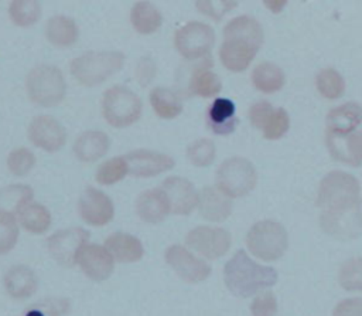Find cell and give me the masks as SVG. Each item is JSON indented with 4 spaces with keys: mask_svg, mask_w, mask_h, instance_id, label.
<instances>
[{
    "mask_svg": "<svg viewBox=\"0 0 362 316\" xmlns=\"http://www.w3.org/2000/svg\"><path fill=\"white\" fill-rule=\"evenodd\" d=\"M263 43L259 21L249 16L230 20L223 28V43L219 48L222 65L233 72L245 71Z\"/></svg>",
    "mask_w": 362,
    "mask_h": 316,
    "instance_id": "6da1fadb",
    "label": "cell"
},
{
    "mask_svg": "<svg viewBox=\"0 0 362 316\" xmlns=\"http://www.w3.org/2000/svg\"><path fill=\"white\" fill-rule=\"evenodd\" d=\"M223 281L233 295L247 298L273 286L277 281V272L256 264L243 249H239L225 264Z\"/></svg>",
    "mask_w": 362,
    "mask_h": 316,
    "instance_id": "7a4b0ae2",
    "label": "cell"
},
{
    "mask_svg": "<svg viewBox=\"0 0 362 316\" xmlns=\"http://www.w3.org/2000/svg\"><path fill=\"white\" fill-rule=\"evenodd\" d=\"M123 64L122 51H88L71 61L69 71L81 85L95 86L120 71Z\"/></svg>",
    "mask_w": 362,
    "mask_h": 316,
    "instance_id": "3957f363",
    "label": "cell"
},
{
    "mask_svg": "<svg viewBox=\"0 0 362 316\" xmlns=\"http://www.w3.org/2000/svg\"><path fill=\"white\" fill-rule=\"evenodd\" d=\"M25 89L28 98L44 108L59 105L66 94V82L62 71L49 64H41L31 68L25 77Z\"/></svg>",
    "mask_w": 362,
    "mask_h": 316,
    "instance_id": "277c9868",
    "label": "cell"
},
{
    "mask_svg": "<svg viewBox=\"0 0 362 316\" xmlns=\"http://www.w3.org/2000/svg\"><path fill=\"white\" fill-rule=\"evenodd\" d=\"M358 180L345 171L334 170L325 174L318 187L317 205L322 211L342 210L361 204Z\"/></svg>",
    "mask_w": 362,
    "mask_h": 316,
    "instance_id": "5b68a950",
    "label": "cell"
},
{
    "mask_svg": "<svg viewBox=\"0 0 362 316\" xmlns=\"http://www.w3.org/2000/svg\"><path fill=\"white\" fill-rule=\"evenodd\" d=\"M143 103L137 94L123 85H113L102 96V113L113 128H127L141 116Z\"/></svg>",
    "mask_w": 362,
    "mask_h": 316,
    "instance_id": "8992f818",
    "label": "cell"
},
{
    "mask_svg": "<svg viewBox=\"0 0 362 316\" xmlns=\"http://www.w3.org/2000/svg\"><path fill=\"white\" fill-rule=\"evenodd\" d=\"M246 245L255 256L263 261H276L287 249V232L281 224L263 220L253 224L247 231Z\"/></svg>",
    "mask_w": 362,
    "mask_h": 316,
    "instance_id": "52a82bcc",
    "label": "cell"
},
{
    "mask_svg": "<svg viewBox=\"0 0 362 316\" xmlns=\"http://www.w3.org/2000/svg\"><path fill=\"white\" fill-rule=\"evenodd\" d=\"M256 181V169L245 157H229L216 170V187L229 198L246 196L253 190Z\"/></svg>",
    "mask_w": 362,
    "mask_h": 316,
    "instance_id": "ba28073f",
    "label": "cell"
},
{
    "mask_svg": "<svg viewBox=\"0 0 362 316\" xmlns=\"http://www.w3.org/2000/svg\"><path fill=\"white\" fill-rule=\"evenodd\" d=\"M214 44V30L201 21H188L178 27L174 33V45L177 51L188 61L209 57Z\"/></svg>",
    "mask_w": 362,
    "mask_h": 316,
    "instance_id": "9c48e42d",
    "label": "cell"
},
{
    "mask_svg": "<svg viewBox=\"0 0 362 316\" xmlns=\"http://www.w3.org/2000/svg\"><path fill=\"white\" fill-rule=\"evenodd\" d=\"M89 232L81 227H71L54 232L47 239L49 255L62 266L71 268L78 261V254L86 245Z\"/></svg>",
    "mask_w": 362,
    "mask_h": 316,
    "instance_id": "30bf717a",
    "label": "cell"
},
{
    "mask_svg": "<svg viewBox=\"0 0 362 316\" xmlns=\"http://www.w3.org/2000/svg\"><path fill=\"white\" fill-rule=\"evenodd\" d=\"M187 245L208 259H216L225 255L230 248V234L219 227L199 225L188 231Z\"/></svg>",
    "mask_w": 362,
    "mask_h": 316,
    "instance_id": "8fae6325",
    "label": "cell"
},
{
    "mask_svg": "<svg viewBox=\"0 0 362 316\" xmlns=\"http://www.w3.org/2000/svg\"><path fill=\"white\" fill-rule=\"evenodd\" d=\"M321 228L337 239H354L362 232V210L361 204L342 208L322 211L320 217Z\"/></svg>",
    "mask_w": 362,
    "mask_h": 316,
    "instance_id": "7c38bea8",
    "label": "cell"
},
{
    "mask_svg": "<svg viewBox=\"0 0 362 316\" xmlns=\"http://www.w3.org/2000/svg\"><path fill=\"white\" fill-rule=\"evenodd\" d=\"M165 262L185 282L198 283L211 275V266L182 245H171L165 251Z\"/></svg>",
    "mask_w": 362,
    "mask_h": 316,
    "instance_id": "4fadbf2b",
    "label": "cell"
},
{
    "mask_svg": "<svg viewBox=\"0 0 362 316\" xmlns=\"http://www.w3.org/2000/svg\"><path fill=\"white\" fill-rule=\"evenodd\" d=\"M31 143L45 152H58L66 143V129L49 115H38L31 119L28 129Z\"/></svg>",
    "mask_w": 362,
    "mask_h": 316,
    "instance_id": "5bb4252c",
    "label": "cell"
},
{
    "mask_svg": "<svg viewBox=\"0 0 362 316\" xmlns=\"http://www.w3.org/2000/svg\"><path fill=\"white\" fill-rule=\"evenodd\" d=\"M78 210L81 218L95 227H102L107 224L115 214V207L107 194L103 191L88 186L82 191L78 203Z\"/></svg>",
    "mask_w": 362,
    "mask_h": 316,
    "instance_id": "9a60e30c",
    "label": "cell"
},
{
    "mask_svg": "<svg viewBox=\"0 0 362 316\" xmlns=\"http://www.w3.org/2000/svg\"><path fill=\"white\" fill-rule=\"evenodd\" d=\"M124 159L129 166V173L136 177H153L161 174L174 167V159L165 153L148 150V149H136L124 154Z\"/></svg>",
    "mask_w": 362,
    "mask_h": 316,
    "instance_id": "2e32d148",
    "label": "cell"
},
{
    "mask_svg": "<svg viewBox=\"0 0 362 316\" xmlns=\"http://www.w3.org/2000/svg\"><path fill=\"white\" fill-rule=\"evenodd\" d=\"M167 200L170 203L171 213L178 215L189 214L195 207H198L199 193L195 190L194 184L181 177V176H170L167 177L160 187Z\"/></svg>",
    "mask_w": 362,
    "mask_h": 316,
    "instance_id": "e0dca14e",
    "label": "cell"
},
{
    "mask_svg": "<svg viewBox=\"0 0 362 316\" xmlns=\"http://www.w3.org/2000/svg\"><path fill=\"white\" fill-rule=\"evenodd\" d=\"M76 264L82 272L92 281L102 282L107 279L115 268V259L105 245L86 244L78 254Z\"/></svg>",
    "mask_w": 362,
    "mask_h": 316,
    "instance_id": "ac0fdd59",
    "label": "cell"
},
{
    "mask_svg": "<svg viewBox=\"0 0 362 316\" xmlns=\"http://www.w3.org/2000/svg\"><path fill=\"white\" fill-rule=\"evenodd\" d=\"M325 145L334 160L354 167L362 164V132H327Z\"/></svg>",
    "mask_w": 362,
    "mask_h": 316,
    "instance_id": "d6986e66",
    "label": "cell"
},
{
    "mask_svg": "<svg viewBox=\"0 0 362 316\" xmlns=\"http://www.w3.org/2000/svg\"><path fill=\"white\" fill-rule=\"evenodd\" d=\"M211 67L212 60L211 57H206L192 68L187 84V96L211 98L221 92L222 82L219 77L211 69Z\"/></svg>",
    "mask_w": 362,
    "mask_h": 316,
    "instance_id": "ffe728a7",
    "label": "cell"
},
{
    "mask_svg": "<svg viewBox=\"0 0 362 316\" xmlns=\"http://www.w3.org/2000/svg\"><path fill=\"white\" fill-rule=\"evenodd\" d=\"M232 208L233 204L230 198L226 194H223L218 187L205 186L199 191L198 210L205 220L221 222L230 215Z\"/></svg>",
    "mask_w": 362,
    "mask_h": 316,
    "instance_id": "44dd1931",
    "label": "cell"
},
{
    "mask_svg": "<svg viewBox=\"0 0 362 316\" xmlns=\"http://www.w3.org/2000/svg\"><path fill=\"white\" fill-rule=\"evenodd\" d=\"M136 213L144 222L158 224L171 213V208L161 188H150L137 197Z\"/></svg>",
    "mask_w": 362,
    "mask_h": 316,
    "instance_id": "7402d4cb",
    "label": "cell"
},
{
    "mask_svg": "<svg viewBox=\"0 0 362 316\" xmlns=\"http://www.w3.org/2000/svg\"><path fill=\"white\" fill-rule=\"evenodd\" d=\"M110 147L109 136L102 130H86L74 142L72 152L83 163H92L103 157Z\"/></svg>",
    "mask_w": 362,
    "mask_h": 316,
    "instance_id": "603a6c76",
    "label": "cell"
},
{
    "mask_svg": "<svg viewBox=\"0 0 362 316\" xmlns=\"http://www.w3.org/2000/svg\"><path fill=\"white\" fill-rule=\"evenodd\" d=\"M6 292L14 299L30 298L38 288L35 272L25 265L11 266L3 278Z\"/></svg>",
    "mask_w": 362,
    "mask_h": 316,
    "instance_id": "cb8c5ba5",
    "label": "cell"
},
{
    "mask_svg": "<svg viewBox=\"0 0 362 316\" xmlns=\"http://www.w3.org/2000/svg\"><path fill=\"white\" fill-rule=\"evenodd\" d=\"M209 129L216 135H229L238 125L235 103L226 98H216L206 112Z\"/></svg>",
    "mask_w": 362,
    "mask_h": 316,
    "instance_id": "d4e9b609",
    "label": "cell"
},
{
    "mask_svg": "<svg viewBox=\"0 0 362 316\" xmlns=\"http://www.w3.org/2000/svg\"><path fill=\"white\" fill-rule=\"evenodd\" d=\"M105 248L110 252L115 261L136 262L141 259L144 249L143 244L134 235L126 232H115L105 239Z\"/></svg>",
    "mask_w": 362,
    "mask_h": 316,
    "instance_id": "484cf974",
    "label": "cell"
},
{
    "mask_svg": "<svg viewBox=\"0 0 362 316\" xmlns=\"http://www.w3.org/2000/svg\"><path fill=\"white\" fill-rule=\"evenodd\" d=\"M362 123V106L355 102H346L332 108L327 115V132L351 133Z\"/></svg>",
    "mask_w": 362,
    "mask_h": 316,
    "instance_id": "4316f807",
    "label": "cell"
},
{
    "mask_svg": "<svg viewBox=\"0 0 362 316\" xmlns=\"http://www.w3.org/2000/svg\"><path fill=\"white\" fill-rule=\"evenodd\" d=\"M78 35L79 30L75 20L68 16H54L45 24V37L55 47H71L76 43Z\"/></svg>",
    "mask_w": 362,
    "mask_h": 316,
    "instance_id": "83f0119b",
    "label": "cell"
},
{
    "mask_svg": "<svg viewBox=\"0 0 362 316\" xmlns=\"http://www.w3.org/2000/svg\"><path fill=\"white\" fill-rule=\"evenodd\" d=\"M148 99L154 112L163 119H174L182 112L181 96L170 88H164V86L153 88L150 91Z\"/></svg>",
    "mask_w": 362,
    "mask_h": 316,
    "instance_id": "f1b7e54d",
    "label": "cell"
},
{
    "mask_svg": "<svg viewBox=\"0 0 362 316\" xmlns=\"http://www.w3.org/2000/svg\"><path fill=\"white\" fill-rule=\"evenodd\" d=\"M133 28L140 34H153L163 24L161 11L148 1L134 3L130 14Z\"/></svg>",
    "mask_w": 362,
    "mask_h": 316,
    "instance_id": "f546056e",
    "label": "cell"
},
{
    "mask_svg": "<svg viewBox=\"0 0 362 316\" xmlns=\"http://www.w3.org/2000/svg\"><path fill=\"white\" fill-rule=\"evenodd\" d=\"M252 82L256 89L264 94H273L283 88L284 72L280 67L272 62H260L252 71Z\"/></svg>",
    "mask_w": 362,
    "mask_h": 316,
    "instance_id": "4dcf8cb0",
    "label": "cell"
},
{
    "mask_svg": "<svg viewBox=\"0 0 362 316\" xmlns=\"http://www.w3.org/2000/svg\"><path fill=\"white\" fill-rule=\"evenodd\" d=\"M18 221L21 227L31 234H42L51 225V214L40 203L31 201L18 211Z\"/></svg>",
    "mask_w": 362,
    "mask_h": 316,
    "instance_id": "1f68e13d",
    "label": "cell"
},
{
    "mask_svg": "<svg viewBox=\"0 0 362 316\" xmlns=\"http://www.w3.org/2000/svg\"><path fill=\"white\" fill-rule=\"evenodd\" d=\"M34 191L27 184H10L0 190V210L11 214L18 211L28 203L33 201Z\"/></svg>",
    "mask_w": 362,
    "mask_h": 316,
    "instance_id": "d6a6232c",
    "label": "cell"
},
{
    "mask_svg": "<svg viewBox=\"0 0 362 316\" xmlns=\"http://www.w3.org/2000/svg\"><path fill=\"white\" fill-rule=\"evenodd\" d=\"M10 20L18 27L35 24L41 16V4L35 0H14L8 6Z\"/></svg>",
    "mask_w": 362,
    "mask_h": 316,
    "instance_id": "836d02e7",
    "label": "cell"
},
{
    "mask_svg": "<svg viewBox=\"0 0 362 316\" xmlns=\"http://www.w3.org/2000/svg\"><path fill=\"white\" fill-rule=\"evenodd\" d=\"M129 173V166L124 156H116L103 162L96 170V181L102 186H110L124 179Z\"/></svg>",
    "mask_w": 362,
    "mask_h": 316,
    "instance_id": "e575fe53",
    "label": "cell"
},
{
    "mask_svg": "<svg viewBox=\"0 0 362 316\" xmlns=\"http://www.w3.org/2000/svg\"><path fill=\"white\" fill-rule=\"evenodd\" d=\"M339 285L349 292H362V258L346 259L338 272Z\"/></svg>",
    "mask_w": 362,
    "mask_h": 316,
    "instance_id": "d590c367",
    "label": "cell"
},
{
    "mask_svg": "<svg viewBox=\"0 0 362 316\" xmlns=\"http://www.w3.org/2000/svg\"><path fill=\"white\" fill-rule=\"evenodd\" d=\"M317 89L327 99H337L345 91V82L339 72L332 68H325L317 75Z\"/></svg>",
    "mask_w": 362,
    "mask_h": 316,
    "instance_id": "8d00e7d4",
    "label": "cell"
},
{
    "mask_svg": "<svg viewBox=\"0 0 362 316\" xmlns=\"http://www.w3.org/2000/svg\"><path fill=\"white\" fill-rule=\"evenodd\" d=\"M216 147L209 139H197L187 147V157L195 167H206L215 160Z\"/></svg>",
    "mask_w": 362,
    "mask_h": 316,
    "instance_id": "74e56055",
    "label": "cell"
},
{
    "mask_svg": "<svg viewBox=\"0 0 362 316\" xmlns=\"http://www.w3.org/2000/svg\"><path fill=\"white\" fill-rule=\"evenodd\" d=\"M18 239V225L14 214L0 210V255L10 252Z\"/></svg>",
    "mask_w": 362,
    "mask_h": 316,
    "instance_id": "f35d334b",
    "label": "cell"
},
{
    "mask_svg": "<svg viewBox=\"0 0 362 316\" xmlns=\"http://www.w3.org/2000/svg\"><path fill=\"white\" fill-rule=\"evenodd\" d=\"M6 163L11 174L23 177L35 166V154L27 147H17L8 153Z\"/></svg>",
    "mask_w": 362,
    "mask_h": 316,
    "instance_id": "ab89813d",
    "label": "cell"
},
{
    "mask_svg": "<svg viewBox=\"0 0 362 316\" xmlns=\"http://www.w3.org/2000/svg\"><path fill=\"white\" fill-rule=\"evenodd\" d=\"M290 128V118L287 115V112L283 108H274V111L272 112L270 118L267 119V122L263 125V128L260 129L263 132V136L266 139L274 140V139H280Z\"/></svg>",
    "mask_w": 362,
    "mask_h": 316,
    "instance_id": "60d3db41",
    "label": "cell"
},
{
    "mask_svg": "<svg viewBox=\"0 0 362 316\" xmlns=\"http://www.w3.org/2000/svg\"><path fill=\"white\" fill-rule=\"evenodd\" d=\"M199 13H202L206 17L214 18L215 21H219L228 11H230L233 7L238 6V1L230 0H199L195 3Z\"/></svg>",
    "mask_w": 362,
    "mask_h": 316,
    "instance_id": "b9f144b4",
    "label": "cell"
},
{
    "mask_svg": "<svg viewBox=\"0 0 362 316\" xmlns=\"http://www.w3.org/2000/svg\"><path fill=\"white\" fill-rule=\"evenodd\" d=\"M252 316H276L277 300L272 292L259 293L250 305Z\"/></svg>",
    "mask_w": 362,
    "mask_h": 316,
    "instance_id": "7bdbcfd3",
    "label": "cell"
},
{
    "mask_svg": "<svg viewBox=\"0 0 362 316\" xmlns=\"http://www.w3.org/2000/svg\"><path fill=\"white\" fill-rule=\"evenodd\" d=\"M274 111L273 105L269 103L267 101H259L256 103H253L249 109V119L252 122V125L257 129H262L263 125L267 122V119L270 118L272 112Z\"/></svg>",
    "mask_w": 362,
    "mask_h": 316,
    "instance_id": "ee69618b",
    "label": "cell"
},
{
    "mask_svg": "<svg viewBox=\"0 0 362 316\" xmlns=\"http://www.w3.org/2000/svg\"><path fill=\"white\" fill-rule=\"evenodd\" d=\"M136 79L141 86H147L156 77V64L154 61L146 55L143 58L139 60L137 65H136Z\"/></svg>",
    "mask_w": 362,
    "mask_h": 316,
    "instance_id": "f6af8a7d",
    "label": "cell"
},
{
    "mask_svg": "<svg viewBox=\"0 0 362 316\" xmlns=\"http://www.w3.org/2000/svg\"><path fill=\"white\" fill-rule=\"evenodd\" d=\"M62 302L45 300L31 306L24 316H61L62 315Z\"/></svg>",
    "mask_w": 362,
    "mask_h": 316,
    "instance_id": "bcb514c9",
    "label": "cell"
},
{
    "mask_svg": "<svg viewBox=\"0 0 362 316\" xmlns=\"http://www.w3.org/2000/svg\"><path fill=\"white\" fill-rule=\"evenodd\" d=\"M332 316H362V299L349 298L341 300L335 306Z\"/></svg>",
    "mask_w": 362,
    "mask_h": 316,
    "instance_id": "7dc6e473",
    "label": "cell"
}]
</instances>
